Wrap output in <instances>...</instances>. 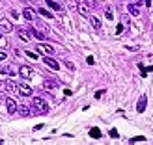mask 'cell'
I'll return each mask as SVG.
<instances>
[{"label":"cell","mask_w":153,"mask_h":145,"mask_svg":"<svg viewBox=\"0 0 153 145\" xmlns=\"http://www.w3.org/2000/svg\"><path fill=\"white\" fill-rule=\"evenodd\" d=\"M43 88H45V89H54V88H56V84H54V82H51V80H45V82H43Z\"/></svg>","instance_id":"cell-19"},{"label":"cell","mask_w":153,"mask_h":145,"mask_svg":"<svg viewBox=\"0 0 153 145\" xmlns=\"http://www.w3.org/2000/svg\"><path fill=\"white\" fill-rule=\"evenodd\" d=\"M19 93L22 97H32V88L28 84H19Z\"/></svg>","instance_id":"cell-6"},{"label":"cell","mask_w":153,"mask_h":145,"mask_svg":"<svg viewBox=\"0 0 153 145\" xmlns=\"http://www.w3.org/2000/svg\"><path fill=\"white\" fill-rule=\"evenodd\" d=\"M17 35H19L25 43H28L30 39H32V34H30V30H26V28H17Z\"/></svg>","instance_id":"cell-5"},{"label":"cell","mask_w":153,"mask_h":145,"mask_svg":"<svg viewBox=\"0 0 153 145\" xmlns=\"http://www.w3.org/2000/svg\"><path fill=\"white\" fill-rule=\"evenodd\" d=\"M0 45H2V47H6V45H7V41L2 37V32H0Z\"/></svg>","instance_id":"cell-27"},{"label":"cell","mask_w":153,"mask_h":145,"mask_svg":"<svg viewBox=\"0 0 153 145\" xmlns=\"http://www.w3.org/2000/svg\"><path fill=\"white\" fill-rule=\"evenodd\" d=\"M106 19H114L112 17V10H106Z\"/></svg>","instance_id":"cell-30"},{"label":"cell","mask_w":153,"mask_h":145,"mask_svg":"<svg viewBox=\"0 0 153 145\" xmlns=\"http://www.w3.org/2000/svg\"><path fill=\"white\" fill-rule=\"evenodd\" d=\"M37 13H39V15H43V17H47V19H52V13H51L49 10H45V7H41V10L37 11Z\"/></svg>","instance_id":"cell-18"},{"label":"cell","mask_w":153,"mask_h":145,"mask_svg":"<svg viewBox=\"0 0 153 145\" xmlns=\"http://www.w3.org/2000/svg\"><path fill=\"white\" fill-rule=\"evenodd\" d=\"M43 62H45V63H47V65L51 67V69H52V71H58V69H60V63L56 62V60H54V58H51V56H45V60H43Z\"/></svg>","instance_id":"cell-7"},{"label":"cell","mask_w":153,"mask_h":145,"mask_svg":"<svg viewBox=\"0 0 153 145\" xmlns=\"http://www.w3.org/2000/svg\"><path fill=\"white\" fill-rule=\"evenodd\" d=\"M30 34H32L34 37H37L39 41H43V39H45V34H43V32H37V30H30Z\"/></svg>","instance_id":"cell-16"},{"label":"cell","mask_w":153,"mask_h":145,"mask_svg":"<svg viewBox=\"0 0 153 145\" xmlns=\"http://www.w3.org/2000/svg\"><path fill=\"white\" fill-rule=\"evenodd\" d=\"M7 74H17V69L15 67H7Z\"/></svg>","instance_id":"cell-24"},{"label":"cell","mask_w":153,"mask_h":145,"mask_svg":"<svg viewBox=\"0 0 153 145\" xmlns=\"http://www.w3.org/2000/svg\"><path fill=\"white\" fill-rule=\"evenodd\" d=\"M22 17H25L26 21H36V19H37V11L34 10V7H25V11H22Z\"/></svg>","instance_id":"cell-4"},{"label":"cell","mask_w":153,"mask_h":145,"mask_svg":"<svg viewBox=\"0 0 153 145\" xmlns=\"http://www.w3.org/2000/svg\"><path fill=\"white\" fill-rule=\"evenodd\" d=\"M0 28H4L6 32H13V26L7 19H0Z\"/></svg>","instance_id":"cell-12"},{"label":"cell","mask_w":153,"mask_h":145,"mask_svg":"<svg viewBox=\"0 0 153 145\" xmlns=\"http://www.w3.org/2000/svg\"><path fill=\"white\" fill-rule=\"evenodd\" d=\"M47 6L49 7H52V10H56V11H62L64 13V10H62V6H60L56 0H47Z\"/></svg>","instance_id":"cell-14"},{"label":"cell","mask_w":153,"mask_h":145,"mask_svg":"<svg viewBox=\"0 0 153 145\" xmlns=\"http://www.w3.org/2000/svg\"><path fill=\"white\" fill-rule=\"evenodd\" d=\"M65 4H67V7H69V10L76 11V0H65Z\"/></svg>","instance_id":"cell-20"},{"label":"cell","mask_w":153,"mask_h":145,"mask_svg":"<svg viewBox=\"0 0 153 145\" xmlns=\"http://www.w3.org/2000/svg\"><path fill=\"white\" fill-rule=\"evenodd\" d=\"M32 112H37V113H47L49 112V106H47V102L43 101V99H39V97H34L32 99Z\"/></svg>","instance_id":"cell-1"},{"label":"cell","mask_w":153,"mask_h":145,"mask_svg":"<svg viewBox=\"0 0 153 145\" xmlns=\"http://www.w3.org/2000/svg\"><path fill=\"white\" fill-rule=\"evenodd\" d=\"M4 86H6V91H7V93H17V89H19V86H17L15 82H11V80H6Z\"/></svg>","instance_id":"cell-8"},{"label":"cell","mask_w":153,"mask_h":145,"mask_svg":"<svg viewBox=\"0 0 153 145\" xmlns=\"http://www.w3.org/2000/svg\"><path fill=\"white\" fill-rule=\"evenodd\" d=\"M26 54H28L30 58H32V60H37V54H36V52H32V50H28V52H26Z\"/></svg>","instance_id":"cell-25"},{"label":"cell","mask_w":153,"mask_h":145,"mask_svg":"<svg viewBox=\"0 0 153 145\" xmlns=\"http://www.w3.org/2000/svg\"><path fill=\"white\" fill-rule=\"evenodd\" d=\"M19 76H22L25 80H30V78L34 76V71L30 69L28 65H21V67H19Z\"/></svg>","instance_id":"cell-3"},{"label":"cell","mask_w":153,"mask_h":145,"mask_svg":"<svg viewBox=\"0 0 153 145\" xmlns=\"http://www.w3.org/2000/svg\"><path fill=\"white\" fill-rule=\"evenodd\" d=\"M11 17H13V19H19V13L15 11V10H11Z\"/></svg>","instance_id":"cell-29"},{"label":"cell","mask_w":153,"mask_h":145,"mask_svg":"<svg viewBox=\"0 0 153 145\" xmlns=\"http://www.w3.org/2000/svg\"><path fill=\"white\" fill-rule=\"evenodd\" d=\"M7 74V67H0V80H4Z\"/></svg>","instance_id":"cell-22"},{"label":"cell","mask_w":153,"mask_h":145,"mask_svg":"<svg viewBox=\"0 0 153 145\" xmlns=\"http://www.w3.org/2000/svg\"><path fill=\"white\" fill-rule=\"evenodd\" d=\"M90 24H91V28L101 30V19H99V17H94V15H91V17H90Z\"/></svg>","instance_id":"cell-13"},{"label":"cell","mask_w":153,"mask_h":145,"mask_svg":"<svg viewBox=\"0 0 153 145\" xmlns=\"http://www.w3.org/2000/svg\"><path fill=\"white\" fill-rule=\"evenodd\" d=\"M17 112H19V116H22V117L30 116V104H19Z\"/></svg>","instance_id":"cell-10"},{"label":"cell","mask_w":153,"mask_h":145,"mask_svg":"<svg viewBox=\"0 0 153 145\" xmlns=\"http://www.w3.org/2000/svg\"><path fill=\"white\" fill-rule=\"evenodd\" d=\"M146 4H148V6H149V7H151V0H146Z\"/></svg>","instance_id":"cell-31"},{"label":"cell","mask_w":153,"mask_h":145,"mask_svg":"<svg viewBox=\"0 0 153 145\" xmlns=\"http://www.w3.org/2000/svg\"><path fill=\"white\" fill-rule=\"evenodd\" d=\"M39 50H41V52H45L47 56L54 54V47H51V45H45V43H41V45H39Z\"/></svg>","instance_id":"cell-11"},{"label":"cell","mask_w":153,"mask_h":145,"mask_svg":"<svg viewBox=\"0 0 153 145\" xmlns=\"http://www.w3.org/2000/svg\"><path fill=\"white\" fill-rule=\"evenodd\" d=\"M90 136H91V138H101V130H99L97 127H94V128L90 130Z\"/></svg>","instance_id":"cell-17"},{"label":"cell","mask_w":153,"mask_h":145,"mask_svg":"<svg viewBox=\"0 0 153 145\" xmlns=\"http://www.w3.org/2000/svg\"><path fill=\"white\" fill-rule=\"evenodd\" d=\"M88 4H90L91 7H95V6H97V0H88Z\"/></svg>","instance_id":"cell-28"},{"label":"cell","mask_w":153,"mask_h":145,"mask_svg":"<svg viewBox=\"0 0 153 145\" xmlns=\"http://www.w3.org/2000/svg\"><path fill=\"white\" fill-rule=\"evenodd\" d=\"M7 58V54H6V52L4 50H0V62H4V60Z\"/></svg>","instance_id":"cell-26"},{"label":"cell","mask_w":153,"mask_h":145,"mask_svg":"<svg viewBox=\"0 0 153 145\" xmlns=\"http://www.w3.org/2000/svg\"><path fill=\"white\" fill-rule=\"evenodd\" d=\"M116 32H118V34H123V32H125V26H123V24H118Z\"/></svg>","instance_id":"cell-23"},{"label":"cell","mask_w":153,"mask_h":145,"mask_svg":"<svg viewBox=\"0 0 153 145\" xmlns=\"http://www.w3.org/2000/svg\"><path fill=\"white\" fill-rule=\"evenodd\" d=\"M144 108H146V97L140 99V102H138V112H144Z\"/></svg>","instance_id":"cell-21"},{"label":"cell","mask_w":153,"mask_h":145,"mask_svg":"<svg viewBox=\"0 0 153 145\" xmlns=\"http://www.w3.org/2000/svg\"><path fill=\"white\" fill-rule=\"evenodd\" d=\"M6 108H7V113H15L17 112V102L13 99H6Z\"/></svg>","instance_id":"cell-9"},{"label":"cell","mask_w":153,"mask_h":145,"mask_svg":"<svg viewBox=\"0 0 153 145\" xmlns=\"http://www.w3.org/2000/svg\"><path fill=\"white\" fill-rule=\"evenodd\" d=\"M76 11H79L82 17H88V15H90V4H88V0H79V2H76Z\"/></svg>","instance_id":"cell-2"},{"label":"cell","mask_w":153,"mask_h":145,"mask_svg":"<svg viewBox=\"0 0 153 145\" xmlns=\"http://www.w3.org/2000/svg\"><path fill=\"white\" fill-rule=\"evenodd\" d=\"M129 13H131V15H136V17H138V15H140V7L136 6V4H129Z\"/></svg>","instance_id":"cell-15"}]
</instances>
